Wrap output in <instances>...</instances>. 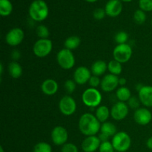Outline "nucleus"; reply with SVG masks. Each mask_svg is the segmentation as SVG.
Returning <instances> with one entry per match:
<instances>
[{"label": "nucleus", "instance_id": "16", "mask_svg": "<svg viewBox=\"0 0 152 152\" xmlns=\"http://www.w3.org/2000/svg\"><path fill=\"white\" fill-rule=\"evenodd\" d=\"M123 4L120 0H109L105 4V10L106 14L111 17H116L121 13Z\"/></svg>", "mask_w": 152, "mask_h": 152}, {"label": "nucleus", "instance_id": "12", "mask_svg": "<svg viewBox=\"0 0 152 152\" xmlns=\"http://www.w3.org/2000/svg\"><path fill=\"white\" fill-rule=\"evenodd\" d=\"M119 86L118 76L114 74H107L101 80V88L105 92H111Z\"/></svg>", "mask_w": 152, "mask_h": 152}, {"label": "nucleus", "instance_id": "11", "mask_svg": "<svg viewBox=\"0 0 152 152\" xmlns=\"http://www.w3.org/2000/svg\"><path fill=\"white\" fill-rule=\"evenodd\" d=\"M68 134L66 129L62 126H56L51 132L52 142L56 145H63L67 143Z\"/></svg>", "mask_w": 152, "mask_h": 152}, {"label": "nucleus", "instance_id": "13", "mask_svg": "<svg viewBox=\"0 0 152 152\" xmlns=\"http://www.w3.org/2000/svg\"><path fill=\"white\" fill-rule=\"evenodd\" d=\"M134 120L140 126H146L151 121L152 114L148 108H139L134 114Z\"/></svg>", "mask_w": 152, "mask_h": 152}, {"label": "nucleus", "instance_id": "28", "mask_svg": "<svg viewBox=\"0 0 152 152\" xmlns=\"http://www.w3.org/2000/svg\"><path fill=\"white\" fill-rule=\"evenodd\" d=\"M134 22L138 25H142L146 20V15L142 10H137L134 14Z\"/></svg>", "mask_w": 152, "mask_h": 152}, {"label": "nucleus", "instance_id": "34", "mask_svg": "<svg viewBox=\"0 0 152 152\" xmlns=\"http://www.w3.org/2000/svg\"><path fill=\"white\" fill-rule=\"evenodd\" d=\"M62 152H79V149L76 145L71 142H67L65 145H62Z\"/></svg>", "mask_w": 152, "mask_h": 152}, {"label": "nucleus", "instance_id": "39", "mask_svg": "<svg viewBox=\"0 0 152 152\" xmlns=\"http://www.w3.org/2000/svg\"><path fill=\"white\" fill-rule=\"evenodd\" d=\"M98 137L99 138V140H100L101 142H106V141H108V139H109V137H108L107 135L104 134H102L100 133L99 134V136H98Z\"/></svg>", "mask_w": 152, "mask_h": 152}, {"label": "nucleus", "instance_id": "2", "mask_svg": "<svg viewBox=\"0 0 152 152\" xmlns=\"http://www.w3.org/2000/svg\"><path fill=\"white\" fill-rule=\"evenodd\" d=\"M29 15L32 19L37 22L45 20L48 16V7L43 0H35L29 7Z\"/></svg>", "mask_w": 152, "mask_h": 152}, {"label": "nucleus", "instance_id": "44", "mask_svg": "<svg viewBox=\"0 0 152 152\" xmlns=\"http://www.w3.org/2000/svg\"><path fill=\"white\" fill-rule=\"evenodd\" d=\"M122 1H131L132 0H122Z\"/></svg>", "mask_w": 152, "mask_h": 152}, {"label": "nucleus", "instance_id": "6", "mask_svg": "<svg viewBox=\"0 0 152 152\" xmlns=\"http://www.w3.org/2000/svg\"><path fill=\"white\" fill-rule=\"evenodd\" d=\"M53 48V43L49 39H39L34 45L33 51L37 56L45 57L50 54Z\"/></svg>", "mask_w": 152, "mask_h": 152}, {"label": "nucleus", "instance_id": "20", "mask_svg": "<svg viewBox=\"0 0 152 152\" xmlns=\"http://www.w3.org/2000/svg\"><path fill=\"white\" fill-rule=\"evenodd\" d=\"M8 73L13 79H19L22 77L23 70L22 66L16 61H13L8 65Z\"/></svg>", "mask_w": 152, "mask_h": 152}, {"label": "nucleus", "instance_id": "8", "mask_svg": "<svg viewBox=\"0 0 152 152\" xmlns=\"http://www.w3.org/2000/svg\"><path fill=\"white\" fill-rule=\"evenodd\" d=\"M59 108L62 114L71 116L74 114L77 110V103L71 96H65L59 101Z\"/></svg>", "mask_w": 152, "mask_h": 152}, {"label": "nucleus", "instance_id": "25", "mask_svg": "<svg viewBox=\"0 0 152 152\" xmlns=\"http://www.w3.org/2000/svg\"><path fill=\"white\" fill-rule=\"evenodd\" d=\"M108 70L110 74H114V75L118 76L120 75L123 71V67L120 62H117L115 59L110 61L108 64Z\"/></svg>", "mask_w": 152, "mask_h": 152}, {"label": "nucleus", "instance_id": "29", "mask_svg": "<svg viewBox=\"0 0 152 152\" xmlns=\"http://www.w3.org/2000/svg\"><path fill=\"white\" fill-rule=\"evenodd\" d=\"M115 41L118 45L126 44L129 39V34L125 31H120L115 35Z\"/></svg>", "mask_w": 152, "mask_h": 152}, {"label": "nucleus", "instance_id": "40", "mask_svg": "<svg viewBox=\"0 0 152 152\" xmlns=\"http://www.w3.org/2000/svg\"><path fill=\"white\" fill-rule=\"evenodd\" d=\"M146 146L148 147V148H149L150 150H152V137L148 138V140H147Z\"/></svg>", "mask_w": 152, "mask_h": 152}, {"label": "nucleus", "instance_id": "5", "mask_svg": "<svg viewBox=\"0 0 152 152\" xmlns=\"http://www.w3.org/2000/svg\"><path fill=\"white\" fill-rule=\"evenodd\" d=\"M56 60L62 68L65 70L71 69L75 65V57L68 49H62L56 55Z\"/></svg>", "mask_w": 152, "mask_h": 152}, {"label": "nucleus", "instance_id": "21", "mask_svg": "<svg viewBox=\"0 0 152 152\" xmlns=\"http://www.w3.org/2000/svg\"><path fill=\"white\" fill-rule=\"evenodd\" d=\"M111 115V111H109L108 108L105 105H100L98 106L96 110V117L100 123H105Z\"/></svg>", "mask_w": 152, "mask_h": 152}, {"label": "nucleus", "instance_id": "42", "mask_svg": "<svg viewBox=\"0 0 152 152\" xmlns=\"http://www.w3.org/2000/svg\"><path fill=\"white\" fill-rule=\"evenodd\" d=\"M86 1H88V2H94V1H97V0H86Z\"/></svg>", "mask_w": 152, "mask_h": 152}, {"label": "nucleus", "instance_id": "38", "mask_svg": "<svg viewBox=\"0 0 152 152\" xmlns=\"http://www.w3.org/2000/svg\"><path fill=\"white\" fill-rule=\"evenodd\" d=\"M11 56H12V58H13V59H15V60H17V59H19L21 56L20 52H19L18 50H14L13 52H12Z\"/></svg>", "mask_w": 152, "mask_h": 152}, {"label": "nucleus", "instance_id": "1", "mask_svg": "<svg viewBox=\"0 0 152 152\" xmlns=\"http://www.w3.org/2000/svg\"><path fill=\"white\" fill-rule=\"evenodd\" d=\"M100 123L96 116L91 113H86L80 117L79 129L81 133L86 136H94L100 131Z\"/></svg>", "mask_w": 152, "mask_h": 152}, {"label": "nucleus", "instance_id": "31", "mask_svg": "<svg viewBox=\"0 0 152 152\" xmlns=\"http://www.w3.org/2000/svg\"><path fill=\"white\" fill-rule=\"evenodd\" d=\"M114 148L112 145V142L109 141L101 142V145L99 148V152H114Z\"/></svg>", "mask_w": 152, "mask_h": 152}, {"label": "nucleus", "instance_id": "7", "mask_svg": "<svg viewBox=\"0 0 152 152\" xmlns=\"http://www.w3.org/2000/svg\"><path fill=\"white\" fill-rule=\"evenodd\" d=\"M132 56V48L129 44L117 45L113 51V56L115 60L120 63H126Z\"/></svg>", "mask_w": 152, "mask_h": 152}, {"label": "nucleus", "instance_id": "9", "mask_svg": "<svg viewBox=\"0 0 152 152\" xmlns=\"http://www.w3.org/2000/svg\"><path fill=\"white\" fill-rule=\"evenodd\" d=\"M25 37V34L22 29L14 28L8 31L5 37V41L9 45L17 46L22 42Z\"/></svg>", "mask_w": 152, "mask_h": 152}, {"label": "nucleus", "instance_id": "24", "mask_svg": "<svg viewBox=\"0 0 152 152\" xmlns=\"http://www.w3.org/2000/svg\"><path fill=\"white\" fill-rule=\"evenodd\" d=\"M80 42H81V40H80V37H77V36H71L66 39L65 43H64V45H65V48L72 50L77 49L80 46Z\"/></svg>", "mask_w": 152, "mask_h": 152}, {"label": "nucleus", "instance_id": "18", "mask_svg": "<svg viewBox=\"0 0 152 152\" xmlns=\"http://www.w3.org/2000/svg\"><path fill=\"white\" fill-rule=\"evenodd\" d=\"M41 88L45 94L48 96H52L57 92L58 84L54 80L48 79L43 82L41 86Z\"/></svg>", "mask_w": 152, "mask_h": 152}, {"label": "nucleus", "instance_id": "4", "mask_svg": "<svg viewBox=\"0 0 152 152\" xmlns=\"http://www.w3.org/2000/svg\"><path fill=\"white\" fill-rule=\"evenodd\" d=\"M111 142L115 151L126 152L130 148L132 145V139L126 132H120L113 137Z\"/></svg>", "mask_w": 152, "mask_h": 152}, {"label": "nucleus", "instance_id": "43", "mask_svg": "<svg viewBox=\"0 0 152 152\" xmlns=\"http://www.w3.org/2000/svg\"><path fill=\"white\" fill-rule=\"evenodd\" d=\"M0 151H1V152H4V149H3V148H2V146L0 147Z\"/></svg>", "mask_w": 152, "mask_h": 152}, {"label": "nucleus", "instance_id": "35", "mask_svg": "<svg viewBox=\"0 0 152 152\" xmlns=\"http://www.w3.org/2000/svg\"><path fill=\"white\" fill-rule=\"evenodd\" d=\"M140 101L139 98H137L135 96H132V97L129 99V100L128 101V105L130 108H133V109H138L140 107Z\"/></svg>", "mask_w": 152, "mask_h": 152}, {"label": "nucleus", "instance_id": "33", "mask_svg": "<svg viewBox=\"0 0 152 152\" xmlns=\"http://www.w3.org/2000/svg\"><path fill=\"white\" fill-rule=\"evenodd\" d=\"M65 89L68 94H72L73 92L75 91L76 86H77V83H75L74 80H68L65 83Z\"/></svg>", "mask_w": 152, "mask_h": 152}, {"label": "nucleus", "instance_id": "14", "mask_svg": "<svg viewBox=\"0 0 152 152\" xmlns=\"http://www.w3.org/2000/svg\"><path fill=\"white\" fill-rule=\"evenodd\" d=\"M91 77V71L85 66H80L74 73V80L77 85H85Z\"/></svg>", "mask_w": 152, "mask_h": 152}, {"label": "nucleus", "instance_id": "32", "mask_svg": "<svg viewBox=\"0 0 152 152\" xmlns=\"http://www.w3.org/2000/svg\"><path fill=\"white\" fill-rule=\"evenodd\" d=\"M139 5L143 11H152V0H140Z\"/></svg>", "mask_w": 152, "mask_h": 152}, {"label": "nucleus", "instance_id": "27", "mask_svg": "<svg viewBox=\"0 0 152 152\" xmlns=\"http://www.w3.org/2000/svg\"><path fill=\"white\" fill-rule=\"evenodd\" d=\"M34 152H52V147L45 142H39L34 147Z\"/></svg>", "mask_w": 152, "mask_h": 152}, {"label": "nucleus", "instance_id": "36", "mask_svg": "<svg viewBox=\"0 0 152 152\" xmlns=\"http://www.w3.org/2000/svg\"><path fill=\"white\" fill-rule=\"evenodd\" d=\"M105 15H106L105 10L102 8L96 9V10H94V11L93 13L94 17V19H96V20H101V19H104Z\"/></svg>", "mask_w": 152, "mask_h": 152}, {"label": "nucleus", "instance_id": "15", "mask_svg": "<svg viewBox=\"0 0 152 152\" xmlns=\"http://www.w3.org/2000/svg\"><path fill=\"white\" fill-rule=\"evenodd\" d=\"M101 141L98 137H87L82 142V149L84 152H95L99 149L101 145Z\"/></svg>", "mask_w": 152, "mask_h": 152}, {"label": "nucleus", "instance_id": "26", "mask_svg": "<svg viewBox=\"0 0 152 152\" xmlns=\"http://www.w3.org/2000/svg\"><path fill=\"white\" fill-rule=\"evenodd\" d=\"M13 10V5L9 0H0V14L2 16H9Z\"/></svg>", "mask_w": 152, "mask_h": 152}, {"label": "nucleus", "instance_id": "3", "mask_svg": "<svg viewBox=\"0 0 152 152\" xmlns=\"http://www.w3.org/2000/svg\"><path fill=\"white\" fill-rule=\"evenodd\" d=\"M102 96L100 92L96 88H90L83 92L82 99L86 106L89 108H96L100 105Z\"/></svg>", "mask_w": 152, "mask_h": 152}, {"label": "nucleus", "instance_id": "37", "mask_svg": "<svg viewBox=\"0 0 152 152\" xmlns=\"http://www.w3.org/2000/svg\"><path fill=\"white\" fill-rule=\"evenodd\" d=\"M88 83L91 86V87L94 88H97L101 84V80L99 78V77L93 75L91 76V77L89 80Z\"/></svg>", "mask_w": 152, "mask_h": 152}, {"label": "nucleus", "instance_id": "30", "mask_svg": "<svg viewBox=\"0 0 152 152\" xmlns=\"http://www.w3.org/2000/svg\"><path fill=\"white\" fill-rule=\"evenodd\" d=\"M37 34L40 39H48L49 37L48 28L45 25H39L37 28Z\"/></svg>", "mask_w": 152, "mask_h": 152}, {"label": "nucleus", "instance_id": "10", "mask_svg": "<svg viewBox=\"0 0 152 152\" xmlns=\"http://www.w3.org/2000/svg\"><path fill=\"white\" fill-rule=\"evenodd\" d=\"M129 106L126 102H117L114 104L111 109V116L114 120L120 121L127 117L129 114Z\"/></svg>", "mask_w": 152, "mask_h": 152}, {"label": "nucleus", "instance_id": "23", "mask_svg": "<svg viewBox=\"0 0 152 152\" xmlns=\"http://www.w3.org/2000/svg\"><path fill=\"white\" fill-rule=\"evenodd\" d=\"M116 96H117V98L119 99L120 102H125L126 101L128 102L129 99L132 97V92L127 87L121 86L117 90Z\"/></svg>", "mask_w": 152, "mask_h": 152}, {"label": "nucleus", "instance_id": "45", "mask_svg": "<svg viewBox=\"0 0 152 152\" xmlns=\"http://www.w3.org/2000/svg\"><path fill=\"white\" fill-rule=\"evenodd\" d=\"M151 25H152V20H151Z\"/></svg>", "mask_w": 152, "mask_h": 152}, {"label": "nucleus", "instance_id": "41", "mask_svg": "<svg viewBox=\"0 0 152 152\" xmlns=\"http://www.w3.org/2000/svg\"><path fill=\"white\" fill-rule=\"evenodd\" d=\"M126 84V80L124 77H121V78H119V85H120L121 86H125V85Z\"/></svg>", "mask_w": 152, "mask_h": 152}, {"label": "nucleus", "instance_id": "22", "mask_svg": "<svg viewBox=\"0 0 152 152\" xmlns=\"http://www.w3.org/2000/svg\"><path fill=\"white\" fill-rule=\"evenodd\" d=\"M100 133L104 134L108 137H114L117 134V127L114 123L111 122H105L101 125Z\"/></svg>", "mask_w": 152, "mask_h": 152}, {"label": "nucleus", "instance_id": "17", "mask_svg": "<svg viewBox=\"0 0 152 152\" xmlns=\"http://www.w3.org/2000/svg\"><path fill=\"white\" fill-rule=\"evenodd\" d=\"M139 99L145 106L152 107V86H142L139 91Z\"/></svg>", "mask_w": 152, "mask_h": 152}, {"label": "nucleus", "instance_id": "19", "mask_svg": "<svg viewBox=\"0 0 152 152\" xmlns=\"http://www.w3.org/2000/svg\"><path fill=\"white\" fill-rule=\"evenodd\" d=\"M107 69H108V64H106V62L102 60H97L92 64L91 71L93 75L99 77L105 74Z\"/></svg>", "mask_w": 152, "mask_h": 152}]
</instances>
